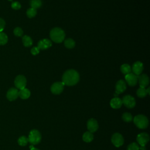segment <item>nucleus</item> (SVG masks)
<instances>
[{
    "instance_id": "f257e3e1",
    "label": "nucleus",
    "mask_w": 150,
    "mask_h": 150,
    "mask_svg": "<svg viewBox=\"0 0 150 150\" xmlns=\"http://www.w3.org/2000/svg\"><path fill=\"white\" fill-rule=\"evenodd\" d=\"M80 80L79 73L73 69L66 71L62 76V83L66 86H72L76 84Z\"/></svg>"
},
{
    "instance_id": "f03ea898",
    "label": "nucleus",
    "mask_w": 150,
    "mask_h": 150,
    "mask_svg": "<svg viewBox=\"0 0 150 150\" xmlns=\"http://www.w3.org/2000/svg\"><path fill=\"white\" fill-rule=\"evenodd\" d=\"M50 37L52 41L59 43L64 40L65 33L61 28H54L50 30Z\"/></svg>"
},
{
    "instance_id": "7ed1b4c3",
    "label": "nucleus",
    "mask_w": 150,
    "mask_h": 150,
    "mask_svg": "<svg viewBox=\"0 0 150 150\" xmlns=\"http://www.w3.org/2000/svg\"><path fill=\"white\" fill-rule=\"evenodd\" d=\"M135 125L139 129H145L147 128L149 124L147 117L142 114L136 115L133 119Z\"/></svg>"
},
{
    "instance_id": "20e7f679",
    "label": "nucleus",
    "mask_w": 150,
    "mask_h": 150,
    "mask_svg": "<svg viewBox=\"0 0 150 150\" xmlns=\"http://www.w3.org/2000/svg\"><path fill=\"white\" fill-rule=\"evenodd\" d=\"M28 141L32 145H36L41 141V134L37 129H32L30 131L28 136Z\"/></svg>"
},
{
    "instance_id": "39448f33",
    "label": "nucleus",
    "mask_w": 150,
    "mask_h": 150,
    "mask_svg": "<svg viewBox=\"0 0 150 150\" xmlns=\"http://www.w3.org/2000/svg\"><path fill=\"white\" fill-rule=\"evenodd\" d=\"M122 104L128 108H132L135 106L136 101L135 98L130 96V95H126L122 97Z\"/></svg>"
},
{
    "instance_id": "423d86ee",
    "label": "nucleus",
    "mask_w": 150,
    "mask_h": 150,
    "mask_svg": "<svg viewBox=\"0 0 150 150\" xmlns=\"http://www.w3.org/2000/svg\"><path fill=\"white\" fill-rule=\"evenodd\" d=\"M14 84L17 89H23L26 87V79L24 76L18 75L15 79Z\"/></svg>"
},
{
    "instance_id": "0eeeda50",
    "label": "nucleus",
    "mask_w": 150,
    "mask_h": 150,
    "mask_svg": "<svg viewBox=\"0 0 150 150\" xmlns=\"http://www.w3.org/2000/svg\"><path fill=\"white\" fill-rule=\"evenodd\" d=\"M149 140V136L146 132H142L139 134L137 137V144L140 146H145V145L148 142Z\"/></svg>"
},
{
    "instance_id": "6e6552de",
    "label": "nucleus",
    "mask_w": 150,
    "mask_h": 150,
    "mask_svg": "<svg viewBox=\"0 0 150 150\" xmlns=\"http://www.w3.org/2000/svg\"><path fill=\"white\" fill-rule=\"evenodd\" d=\"M124 138L120 133H115L111 137V142L116 147H120L124 144Z\"/></svg>"
},
{
    "instance_id": "1a4fd4ad",
    "label": "nucleus",
    "mask_w": 150,
    "mask_h": 150,
    "mask_svg": "<svg viewBox=\"0 0 150 150\" xmlns=\"http://www.w3.org/2000/svg\"><path fill=\"white\" fill-rule=\"evenodd\" d=\"M64 84L60 81L54 83L50 87V91L54 94H60L64 89Z\"/></svg>"
},
{
    "instance_id": "9d476101",
    "label": "nucleus",
    "mask_w": 150,
    "mask_h": 150,
    "mask_svg": "<svg viewBox=\"0 0 150 150\" xmlns=\"http://www.w3.org/2000/svg\"><path fill=\"white\" fill-rule=\"evenodd\" d=\"M125 79L129 86H135L138 82V76L132 73L127 74L125 76Z\"/></svg>"
},
{
    "instance_id": "9b49d317",
    "label": "nucleus",
    "mask_w": 150,
    "mask_h": 150,
    "mask_svg": "<svg viewBox=\"0 0 150 150\" xmlns=\"http://www.w3.org/2000/svg\"><path fill=\"white\" fill-rule=\"evenodd\" d=\"M127 88L125 82L122 80H118L115 84V93L114 96H117L120 93H123Z\"/></svg>"
},
{
    "instance_id": "f8f14e48",
    "label": "nucleus",
    "mask_w": 150,
    "mask_h": 150,
    "mask_svg": "<svg viewBox=\"0 0 150 150\" xmlns=\"http://www.w3.org/2000/svg\"><path fill=\"white\" fill-rule=\"evenodd\" d=\"M19 97V91L16 88L12 87L8 90L6 93V97L9 101H14Z\"/></svg>"
},
{
    "instance_id": "ddd939ff",
    "label": "nucleus",
    "mask_w": 150,
    "mask_h": 150,
    "mask_svg": "<svg viewBox=\"0 0 150 150\" xmlns=\"http://www.w3.org/2000/svg\"><path fill=\"white\" fill-rule=\"evenodd\" d=\"M87 127L88 131L91 132H96L98 128V124L97 121L94 118H90L88 120L87 123Z\"/></svg>"
},
{
    "instance_id": "4468645a",
    "label": "nucleus",
    "mask_w": 150,
    "mask_h": 150,
    "mask_svg": "<svg viewBox=\"0 0 150 150\" xmlns=\"http://www.w3.org/2000/svg\"><path fill=\"white\" fill-rule=\"evenodd\" d=\"M144 69V66L142 62H135L132 66V73L137 76H139L142 73V70Z\"/></svg>"
},
{
    "instance_id": "2eb2a0df",
    "label": "nucleus",
    "mask_w": 150,
    "mask_h": 150,
    "mask_svg": "<svg viewBox=\"0 0 150 150\" xmlns=\"http://www.w3.org/2000/svg\"><path fill=\"white\" fill-rule=\"evenodd\" d=\"M52 45V42L48 39H43L40 40L38 43V47L39 49L45 50L50 47Z\"/></svg>"
},
{
    "instance_id": "dca6fc26",
    "label": "nucleus",
    "mask_w": 150,
    "mask_h": 150,
    "mask_svg": "<svg viewBox=\"0 0 150 150\" xmlns=\"http://www.w3.org/2000/svg\"><path fill=\"white\" fill-rule=\"evenodd\" d=\"M138 81L139 82L140 87L143 88H145L149 83V77L145 74H142L141 75L138 76Z\"/></svg>"
},
{
    "instance_id": "f3484780",
    "label": "nucleus",
    "mask_w": 150,
    "mask_h": 150,
    "mask_svg": "<svg viewBox=\"0 0 150 150\" xmlns=\"http://www.w3.org/2000/svg\"><path fill=\"white\" fill-rule=\"evenodd\" d=\"M110 104L111 107L112 108L118 109V108H120L122 106V100L121 98H120L119 97H115L111 100Z\"/></svg>"
},
{
    "instance_id": "a211bd4d",
    "label": "nucleus",
    "mask_w": 150,
    "mask_h": 150,
    "mask_svg": "<svg viewBox=\"0 0 150 150\" xmlns=\"http://www.w3.org/2000/svg\"><path fill=\"white\" fill-rule=\"evenodd\" d=\"M30 96V91L29 89L24 88L19 91V97L22 99L25 100L28 98Z\"/></svg>"
},
{
    "instance_id": "6ab92c4d",
    "label": "nucleus",
    "mask_w": 150,
    "mask_h": 150,
    "mask_svg": "<svg viewBox=\"0 0 150 150\" xmlns=\"http://www.w3.org/2000/svg\"><path fill=\"white\" fill-rule=\"evenodd\" d=\"M83 140L86 142H90L93 141L94 136L92 132L90 131H87L84 132L83 135Z\"/></svg>"
},
{
    "instance_id": "aec40b11",
    "label": "nucleus",
    "mask_w": 150,
    "mask_h": 150,
    "mask_svg": "<svg viewBox=\"0 0 150 150\" xmlns=\"http://www.w3.org/2000/svg\"><path fill=\"white\" fill-rule=\"evenodd\" d=\"M22 43L25 47H30L33 44V40L30 36L25 35L22 37Z\"/></svg>"
},
{
    "instance_id": "412c9836",
    "label": "nucleus",
    "mask_w": 150,
    "mask_h": 150,
    "mask_svg": "<svg viewBox=\"0 0 150 150\" xmlns=\"http://www.w3.org/2000/svg\"><path fill=\"white\" fill-rule=\"evenodd\" d=\"M64 46L68 49H72L75 46L76 43L74 40L71 38L67 39L64 41Z\"/></svg>"
},
{
    "instance_id": "4be33fe9",
    "label": "nucleus",
    "mask_w": 150,
    "mask_h": 150,
    "mask_svg": "<svg viewBox=\"0 0 150 150\" xmlns=\"http://www.w3.org/2000/svg\"><path fill=\"white\" fill-rule=\"evenodd\" d=\"M121 71L123 74L126 75L131 72V67L128 64H123L121 66Z\"/></svg>"
},
{
    "instance_id": "5701e85b",
    "label": "nucleus",
    "mask_w": 150,
    "mask_h": 150,
    "mask_svg": "<svg viewBox=\"0 0 150 150\" xmlns=\"http://www.w3.org/2000/svg\"><path fill=\"white\" fill-rule=\"evenodd\" d=\"M30 5L31 6V8L36 9L38 8H39L42 6V2L41 0H30Z\"/></svg>"
},
{
    "instance_id": "b1692460",
    "label": "nucleus",
    "mask_w": 150,
    "mask_h": 150,
    "mask_svg": "<svg viewBox=\"0 0 150 150\" xmlns=\"http://www.w3.org/2000/svg\"><path fill=\"white\" fill-rule=\"evenodd\" d=\"M147 92H146V90L145 88H143V87H139L137 91V95L138 97L140 98H144L145 97L146 95H147Z\"/></svg>"
},
{
    "instance_id": "393cba45",
    "label": "nucleus",
    "mask_w": 150,
    "mask_h": 150,
    "mask_svg": "<svg viewBox=\"0 0 150 150\" xmlns=\"http://www.w3.org/2000/svg\"><path fill=\"white\" fill-rule=\"evenodd\" d=\"M122 119L125 122H129L133 120V117L131 113L125 112L123 113V114L122 115Z\"/></svg>"
},
{
    "instance_id": "a878e982",
    "label": "nucleus",
    "mask_w": 150,
    "mask_h": 150,
    "mask_svg": "<svg viewBox=\"0 0 150 150\" xmlns=\"http://www.w3.org/2000/svg\"><path fill=\"white\" fill-rule=\"evenodd\" d=\"M28 138L24 136V135H22L21 137H20L18 140V143L19 145L21 146H25L27 145V144L28 143Z\"/></svg>"
},
{
    "instance_id": "bb28decb",
    "label": "nucleus",
    "mask_w": 150,
    "mask_h": 150,
    "mask_svg": "<svg viewBox=\"0 0 150 150\" xmlns=\"http://www.w3.org/2000/svg\"><path fill=\"white\" fill-rule=\"evenodd\" d=\"M8 36L3 32H0V45H4L8 42Z\"/></svg>"
},
{
    "instance_id": "cd10ccee",
    "label": "nucleus",
    "mask_w": 150,
    "mask_h": 150,
    "mask_svg": "<svg viewBox=\"0 0 150 150\" xmlns=\"http://www.w3.org/2000/svg\"><path fill=\"white\" fill-rule=\"evenodd\" d=\"M37 14V11L36 9L33 8H29L27 11H26V15L28 18H32L35 17Z\"/></svg>"
},
{
    "instance_id": "c85d7f7f",
    "label": "nucleus",
    "mask_w": 150,
    "mask_h": 150,
    "mask_svg": "<svg viewBox=\"0 0 150 150\" xmlns=\"http://www.w3.org/2000/svg\"><path fill=\"white\" fill-rule=\"evenodd\" d=\"M127 150H139V146L137 143L132 142L128 145Z\"/></svg>"
},
{
    "instance_id": "c756f323",
    "label": "nucleus",
    "mask_w": 150,
    "mask_h": 150,
    "mask_svg": "<svg viewBox=\"0 0 150 150\" xmlns=\"http://www.w3.org/2000/svg\"><path fill=\"white\" fill-rule=\"evenodd\" d=\"M13 33L16 36L20 37V36H22L23 35V30L21 28L16 27L13 30Z\"/></svg>"
},
{
    "instance_id": "7c9ffc66",
    "label": "nucleus",
    "mask_w": 150,
    "mask_h": 150,
    "mask_svg": "<svg viewBox=\"0 0 150 150\" xmlns=\"http://www.w3.org/2000/svg\"><path fill=\"white\" fill-rule=\"evenodd\" d=\"M11 7L12 9H15V10H18V9H19L21 8V4L18 2V1H15V2H13L11 4Z\"/></svg>"
},
{
    "instance_id": "2f4dec72",
    "label": "nucleus",
    "mask_w": 150,
    "mask_h": 150,
    "mask_svg": "<svg viewBox=\"0 0 150 150\" xmlns=\"http://www.w3.org/2000/svg\"><path fill=\"white\" fill-rule=\"evenodd\" d=\"M39 50H40V49L38 47V46H36V47H33V48L31 49L30 52L33 55H36L38 54H39Z\"/></svg>"
},
{
    "instance_id": "473e14b6",
    "label": "nucleus",
    "mask_w": 150,
    "mask_h": 150,
    "mask_svg": "<svg viewBox=\"0 0 150 150\" xmlns=\"http://www.w3.org/2000/svg\"><path fill=\"white\" fill-rule=\"evenodd\" d=\"M5 21L2 18H0V32H2V30L5 28Z\"/></svg>"
},
{
    "instance_id": "72a5a7b5",
    "label": "nucleus",
    "mask_w": 150,
    "mask_h": 150,
    "mask_svg": "<svg viewBox=\"0 0 150 150\" xmlns=\"http://www.w3.org/2000/svg\"><path fill=\"white\" fill-rule=\"evenodd\" d=\"M139 149L140 150H146V148H145V146H140Z\"/></svg>"
},
{
    "instance_id": "f704fd0d",
    "label": "nucleus",
    "mask_w": 150,
    "mask_h": 150,
    "mask_svg": "<svg viewBox=\"0 0 150 150\" xmlns=\"http://www.w3.org/2000/svg\"><path fill=\"white\" fill-rule=\"evenodd\" d=\"M30 150H39V149H38V148H36L33 147V148H31V149H30Z\"/></svg>"
},
{
    "instance_id": "c9c22d12",
    "label": "nucleus",
    "mask_w": 150,
    "mask_h": 150,
    "mask_svg": "<svg viewBox=\"0 0 150 150\" xmlns=\"http://www.w3.org/2000/svg\"><path fill=\"white\" fill-rule=\"evenodd\" d=\"M8 1H12V0H8Z\"/></svg>"
}]
</instances>
